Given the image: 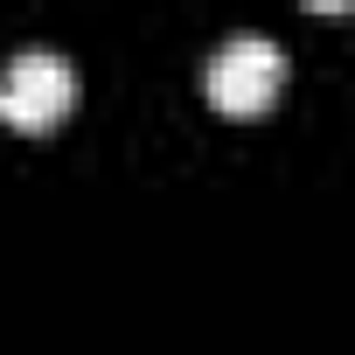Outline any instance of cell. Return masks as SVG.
Segmentation results:
<instances>
[{"label": "cell", "instance_id": "cell-1", "mask_svg": "<svg viewBox=\"0 0 355 355\" xmlns=\"http://www.w3.org/2000/svg\"><path fill=\"white\" fill-rule=\"evenodd\" d=\"M279 84H286V49L272 35H230L202 70V91L223 119H265Z\"/></svg>", "mask_w": 355, "mask_h": 355}, {"label": "cell", "instance_id": "cell-2", "mask_svg": "<svg viewBox=\"0 0 355 355\" xmlns=\"http://www.w3.org/2000/svg\"><path fill=\"white\" fill-rule=\"evenodd\" d=\"M77 105V77L56 49H15V63L0 70V119L21 132H49L63 125V112Z\"/></svg>", "mask_w": 355, "mask_h": 355}]
</instances>
